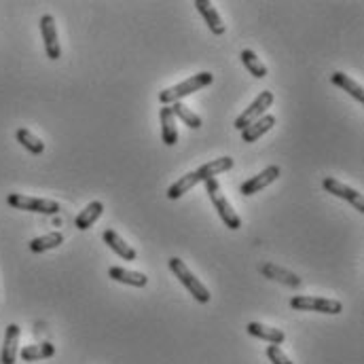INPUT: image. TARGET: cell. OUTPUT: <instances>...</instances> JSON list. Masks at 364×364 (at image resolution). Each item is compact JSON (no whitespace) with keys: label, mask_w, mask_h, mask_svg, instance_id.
Returning a JSON list of instances; mask_svg holds the SVG:
<instances>
[{"label":"cell","mask_w":364,"mask_h":364,"mask_svg":"<svg viewBox=\"0 0 364 364\" xmlns=\"http://www.w3.org/2000/svg\"><path fill=\"white\" fill-rule=\"evenodd\" d=\"M212 81H214V74L212 72H197V74L189 77L187 81L164 89L159 93V102L164 104V106H170V104H174V102H182L187 95H191V93L207 87V85H212Z\"/></svg>","instance_id":"obj_1"},{"label":"cell","mask_w":364,"mask_h":364,"mask_svg":"<svg viewBox=\"0 0 364 364\" xmlns=\"http://www.w3.org/2000/svg\"><path fill=\"white\" fill-rule=\"evenodd\" d=\"M168 265H170L172 274L178 278V282L193 294V299H195L197 303H201V305L210 303V290H207V288L199 282V278H195V274L187 267V263L182 261V258L172 256L170 261H168Z\"/></svg>","instance_id":"obj_2"},{"label":"cell","mask_w":364,"mask_h":364,"mask_svg":"<svg viewBox=\"0 0 364 364\" xmlns=\"http://www.w3.org/2000/svg\"><path fill=\"white\" fill-rule=\"evenodd\" d=\"M205 189L207 193H210V199L216 207V212L221 216V221L231 229V231H237L242 227V219L239 214L233 210V205L229 203V199L221 193V184L216 182V178H210V180H205Z\"/></svg>","instance_id":"obj_3"},{"label":"cell","mask_w":364,"mask_h":364,"mask_svg":"<svg viewBox=\"0 0 364 364\" xmlns=\"http://www.w3.org/2000/svg\"><path fill=\"white\" fill-rule=\"evenodd\" d=\"M290 307L296 311H316V314H331L337 316L343 311L341 301L326 299V296H309V294H296L290 299Z\"/></svg>","instance_id":"obj_4"},{"label":"cell","mask_w":364,"mask_h":364,"mask_svg":"<svg viewBox=\"0 0 364 364\" xmlns=\"http://www.w3.org/2000/svg\"><path fill=\"white\" fill-rule=\"evenodd\" d=\"M7 203L15 210L24 212H36V214H58L60 212V203L54 199H42V197H30L22 193H11L7 197Z\"/></svg>","instance_id":"obj_5"},{"label":"cell","mask_w":364,"mask_h":364,"mask_svg":"<svg viewBox=\"0 0 364 364\" xmlns=\"http://www.w3.org/2000/svg\"><path fill=\"white\" fill-rule=\"evenodd\" d=\"M274 93L271 91H261L256 97H254V102L250 104V106L235 119V127L242 132V129H246L248 125H252L256 119H261L263 115H265V111L267 109H271V104H274Z\"/></svg>","instance_id":"obj_6"},{"label":"cell","mask_w":364,"mask_h":364,"mask_svg":"<svg viewBox=\"0 0 364 364\" xmlns=\"http://www.w3.org/2000/svg\"><path fill=\"white\" fill-rule=\"evenodd\" d=\"M40 34L45 40V51L49 60H60L62 58V47H60V38H58V26L56 19L51 15H42L40 17Z\"/></svg>","instance_id":"obj_7"},{"label":"cell","mask_w":364,"mask_h":364,"mask_svg":"<svg viewBox=\"0 0 364 364\" xmlns=\"http://www.w3.org/2000/svg\"><path fill=\"white\" fill-rule=\"evenodd\" d=\"M280 168L278 166H267L261 174H256L252 176L250 180H246L242 187H239V193L250 197V195H256V193H261L263 189H267L269 184H274L278 178H280Z\"/></svg>","instance_id":"obj_8"},{"label":"cell","mask_w":364,"mask_h":364,"mask_svg":"<svg viewBox=\"0 0 364 364\" xmlns=\"http://www.w3.org/2000/svg\"><path fill=\"white\" fill-rule=\"evenodd\" d=\"M322 189H324L326 193L339 197V199L349 201L358 212H364L362 193H358L356 189H351V187H347V184H343V182H339V180H335V178H324V180H322Z\"/></svg>","instance_id":"obj_9"},{"label":"cell","mask_w":364,"mask_h":364,"mask_svg":"<svg viewBox=\"0 0 364 364\" xmlns=\"http://www.w3.org/2000/svg\"><path fill=\"white\" fill-rule=\"evenodd\" d=\"M102 239H104V244H106L119 258H123V261H136V250L115 231V229H106L102 233Z\"/></svg>","instance_id":"obj_10"},{"label":"cell","mask_w":364,"mask_h":364,"mask_svg":"<svg viewBox=\"0 0 364 364\" xmlns=\"http://www.w3.org/2000/svg\"><path fill=\"white\" fill-rule=\"evenodd\" d=\"M195 7H197L199 15L203 17L205 26L210 28L212 34H216V36H223L225 34V24H223L219 11L214 9V5L210 3V0H195Z\"/></svg>","instance_id":"obj_11"},{"label":"cell","mask_w":364,"mask_h":364,"mask_svg":"<svg viewBox=\"0 0 364 364\" xmlns=\"http://www.w3.org/2000/svg\"><path fill=\"white\" fill-rule=\"evenodd\" d=\"M19 326L17 324H9L5 331V343H3V351H0V362L3 364H15L17 354H19Z\"/></svg>","instance_id":"obj_12"},{"label":"cell","mask_w":364,"mask_h":364,"mask_svg":"<svg viewBox=\"0 0 364 364\" xmlns=\"http://www.w3.org/2000/svg\"><path fill=\"white\" fill-rule=\"evenodd\" d=\"M246 331H248V335H252L256 339H263V341H269L271 345H282L284 339H286L284 331L267 326V324H261V322H250L246 326Z\"/></svg>","instance_id":"obj_13"},{"label":"cell","mask_w":364,"mask_h":364,"mask_svg":"<svg viewBox=\"0 0 364 364\" xmlns=\"http://www.w3.org/2000/svg\"><path fill=\"white\" fill-rule=\"evenodd\" d=\"M276 125V117L274 115H263L261 119H256L252 125H248L246 129H242V142H256L261 136H265L269 129H274Z\"/></svg>","instance_id":"obj_14"},{"label":"cell","mask_w":364,"mask_h":364,"mask_svg":"<svg viewBox=\"0 0 364 364\" xmlns=\"http://www.w3.org/2000/svg\"><path fill=\"white\" fill-rule=\"evenodd\" d=\"M233 159L231 157H219V159H212V161H207V164H203L199 170H195L197 172V176L201 178V182H205V180H210V178H216L219 174H225V172H229L231 168H233Z\"/></svg>","instance_id":"obj_15"},{"label":"cell","mask_w":364,"mask_h":364,"mask_svg":"<svg viewBox=\"0 0 364 364\" xmlns=\"http://www.w3.org/2000/svg\"><path fill=\"white\" fill-rule=\"evenodd\" d=\"M161 119V138L166 146H174L178 142V127H176V117L172 115L170 106H161L159 111Z\"/></svg>","instance_id":"obj_16"},{"label":"cell","mask_w":364,"mask_h":364,"mask_svg":"<svg viewBox=\"0 0 364 364\" xmlns=\"http://www.w3.org/2000/svg\"><path fill=\"white\" fill-rule=\"evenodd\" d=\"M109 278H113L115 282L127 284V286H136V288H144L148 284V278L140 271H132V269H123V267H111L109 269Z\"/></svg>","instance_id":"obj_17"},{"label":"cell","mask_w":364,"mask_h":364,"mask_svg":"<svg viewBox=\"0 0 364 364\" xmlns=\"http://www.w3.org/2000/svg\"><path fill=\"white\" fill-rule=\"evenodd\" d=\"M102 212H104V203L102 201H91L85 210L77 216V221H74V227L79 229V231H87L100 216H102Z\"/></svg>","instance_id":"obj_18"},{"label":"cell","mask_w":364,"mask_h":364,"mask_svg":"<svg viewBox=\"0 0 364 364\" xmlns=\"http://www.w3.org/2000/svg\"><path fill=\"white\" fill-rule=\"evenodd\" d=\"M239 60L242 64L248 68V72L256 79H265L267 77V66L261 62V58H258L252 49H244L242 54H239Z\"/></svg>","instance_id":"obj_19"},{"label":"cell","mask_w":364,"mask_h":364,"mask_svg":"<svg viewBox=\"0 0 364 364\" xmlns=\"http://www.w3.org/2000/svg\"><path fill=\"white\" fill-rule=\"evenodd\" d=\"M331 81H333L339 89L347 91L354 100L364 102V89H362V85L356 83L354 79H349L347 74H343V72H333V74H331Z\"/></svg>","instance_id":"obj_20"},{"label":"cell","mask_w":364,"mask_h":364,"mask_svg":"<svg viewBox=\"0 0 364 364\" xmlns=\"http://www.w3.org/2000/svg\"><path fill=\"white\" fill-rule=\"evenodd\" d=\"M201 182V178L197 176V172H189V174H184V176H180L170 189H168V197L170 199H180L184 193H189L195 184H199Z\"/></svg>","instance_id":"obj_21"},{"label":"cell","mask_w":364,"mask_h":364,"mask_svg":"<svg viewBox=\"0 0 364 364\" xmlns=\"http://www.w3.org/2000/svg\"><path fill=\"white\" fill-rule=\"evenodd\" d=\"M170 111H172V115L178 117L187 127H191V129H199V127H201V117L195 115L184 102H174V104H170Z\"/></svg>","instance_id":"obj_22"},{"label":"cell","mask_w":364,"mask_h":364,"mask_svg":"<svg viewBox=\"0 0 364 364\" xmlns=\"http://www.w3.org/2000/svg\"><path fill=\"white\" fill-rule=\"evenodd\" d=\"M64 244V235L60 231H54V233H47V235H40V237H34L30 242V250L32 252H47V250H56L58 246Z\"/></svg>","instance_id":"obj_23"},{"label":"cell","mask_w":364,"mask_h":364,"mask_svg":"<svg viewBox=\"0 0 364 364\" xmlns=\"http://www.w3.org/2000/svg\"><path fill=\"white\" fill-rule=\"evenodd\" d=\"M22 360L24 362H34V360H45V358H51L56 356V347L51 343H38V345H26L22 351H19Z\"/></svg>","instance_id":"obj_24"},{"label":"cell","mask_w":364,"mask_h":364,"mask_svg":"<svg viewBox=\"0 0 364 364\" xmlns=\"http://www.w3.org/2000/svg\"><path fill=\"white\" fill-rule=\"evenodd\" d=\"M15 138H17V142H19L28 152H32V155H42V150H45V142H42L40 138H36L30 129L19 127V129L15 132Z\"/></svg>","instance_id":"obj_25"},{"label":"cell","mask_w":364,"mask_h":364,"mask_svg":"<svg viewBox=\"0 0 364 364\" xmlns=\"http://www.w3.org/2000/svg\"><path fill=\"white\" fill-rule=\"evenodd\" d=\"M263 274H265L267 278L280 280V282H284V284H288V286H299V284H301V280H299L296 276H292V274H288V271H284V269H280V267H276V265H271V263L263 265Z\"/></svg>","instance_id":"obj_26"},{"label":"cell","mask_w":364,"mask_h":364,"mask_svg":"<svg viewBox=\"0 0 364 364\" xmlns=\"http://www.w3.org/2000/svg\"><path fill=\"white\" fill-rule=\"evenodd\" d=\"M267 358L271 360V364H294V362L282 351L280 345H269V347H267Z\"/></svg>","instance_id":"obj_27"}]
</instances>
